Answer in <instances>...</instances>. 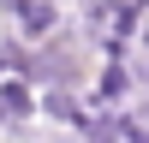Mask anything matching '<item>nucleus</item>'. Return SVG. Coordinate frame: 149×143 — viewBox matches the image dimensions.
I'll return each instance as SVG.
<instances>
[{"label": "nucleus", "instance_id": "f257e3e1", "mask_svg": "<svg viewBox=\"0 0 149 143\" xmlns=\"http://www.w3.org/2000/svg\"><path fill=\"white\" fill-rule=\"evenodd\" d=\"M6 6H12V18H18V36H24V42H42V36L60 24L54 0H6Z\"/></svg>", "mask_w": 149, "mask_h": 143}, {"label": "nucleus", "instance_id": "f03ea898", "mask_svg": "<svg viewBox=\"0 0 149 143\" xmlns=\"http://www.w3.org/2000/svg\"><path fill=\"white\" fill-rule=\"evenodd\" d=\"M36 113V95L30 90H24V83H0V125H24V119H30Z\"/></svg>", "mask_w": 149, "mask_h": 143}, {"label": "nucleus", "instance_id": "7ed1b4c3", "mask_svg": "<svg viewBox=\"0 0 149 143\" xmlns=\"http://www.w3.org/2000/svg\"><path fill=\"white\" fill-rule=\"evenodd\" d=\"M48 113H54V119H66V125H78V131H84V125H90V119H84V107H78V101H72V95H66V90H54V95H48Z\"/></svg>", "mask_w": 149, "mask_h": 143}, {"label": "nucleus", "instance_id": "20e7f679", "mask_svg": "<svg viewBox=\"0 0 149 143\" xmlns=\"http://www.w3.org/2000/svg\"><path fill=\"white\" fill-rule=\"evenodd\" d=\"M125 90H131V72L119 66V54H113V66L102 72V101H119V95H125Z\"/></svg>", "mask_w": 149, "mask_h": 143}]
</instances>
